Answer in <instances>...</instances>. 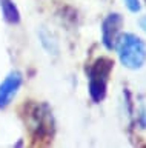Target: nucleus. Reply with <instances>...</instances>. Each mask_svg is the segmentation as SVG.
<instances>
[{
  "mask_svg": "<svg viewBox=\"0 0 146 148\" xmlns=\"http://www.w3.org/2000/svg\"><path fill=\"white\" fill-rule=\"evenodd\" d=\"M126 5V8L129 9L131 12H140V9H141V3H140V0H123Z\"/></svg>",
  "mask_w": 146,
  "mask_h": 148,
  "instance_id": "obj_8",
  "label": "nucleus"
},
{
  "mask_svg": "<svg viewBox=\"0 0 146 148\" xmlns=\"http://www.w3.org/2000/svg\"><path fill=\"white\" fill-rule=\"evenodd\" d=\"M114 68V62L108 57H98L88 69V90L95 103L102 102L106 96L109 74Z\"/></svg>",
  "mask_w": 146,
  "mask_h": 148,
  "instance_id": "obj_2",
  "label": "nucleus"
},
{
  "mask_svg": "<svg viewBox=\"0 0 146 148\" xmlns=\"http://www.w3.org/2000/svg\"><path fill=\"white\" fill-rule=\"evenodd\" d=\"M0 8H2L5 22L11 23V25H17L20 22V12L12 0H0Z\"/></svg>",
  "mask_w": 146,
  "mask_h": 148,
  "instance_id": "obj_6",
  "label": "nucleus"
},
{
  "mask_svg": "<svg viewBox=\"0 0 146 148\" xmlns=\"http://www.w3.org/2000/svg\"><path fill=\"white\" fill-rule=\"evenodd\" d=\"M139 25H140L141 29H143V31L146 32V16H143V17H141L140 20H139Z\"/></svg>",
  "mask_w": 146,
  "mask_h": 148,
  "instance_id": "obj_9",
  "label": "nucleus"
},
{
  "mask_svg": "<svg viewBox=\"0 0 146 148\" xmlns=\"http://www.w3.org/2000/svg\"><path fill=\"white\" fill-rule=\"evenodd\" d=\"M122 23H123V18L117 12H111L103 20V23H102V42H103L106 49L114 48L117 37L120 34Z\"/></svg>",
  "mask_w": 146,
  "mask_h": 148,
  "instance_id": "obj_5",
  "label": "nucleus"
},
{
  "mask_svg": "<svg viewBox=\"0 0 146 148\" xmlns=\"http://www.w3.org/2000/svg\"><path fill=\"white\" fill-rule=\"evenodd\" d=\"M22 83H23V76L20 71H11L5 77V80L0 83V110L6 108L12 102Z\"/></svg>",
  "mask_w": 146,
  "mask_h": 148,
  "instance_id": "obj_4",
  "label": "nucleus"
},
{
  "mask_svg": "<svg viewBox=\"0 0 146 148\" xmlns=\"http://www.w3.org/2000/svg\"><path fill=\"white\" fill-rule=\"evenodd\" d=\"M114 48L120 63L128 69H140L146 63V43L132 32L118 34Z\"/></svg>",
  "mask_w": 146,
  "mask_h": 148,
  "instance_id": "obj_1",
  "label": "nucleus"
},
{
  "mask_svg": "<svg viewBox=\"0 0 146 148\" xmlns=\"http://www.w3.org/2000/svg\"><path fill=\"white\" fill-rule=\"evenodd\" d=\"M29 128L35 139L52 136V116L46 103H35L28 110Z\"/></svg>",
  "mask_w": 146,
  "mask_h": 148,
  "instance_id": "obj_3",
  "label": "nucleus"
},
{
  "mask_svg": "<svg viewBox=\"0 0 146 148\" xmlns=\"http://www.w3.org/2000/svg\"><path fill=\"white\" fill-rule=\"evenodd\" d=\"M40 43L43 45V48L48 51L49 54H57L58 51V46H57V42L56 39L51 36V32L46 31V29H40Z\"/></svg>",
  "mask_w": 146,
  "mask_h": 148,
  "instance_id": "obj_7",
  "label": "nucleus"
}]
</instances>
